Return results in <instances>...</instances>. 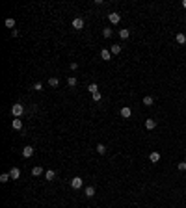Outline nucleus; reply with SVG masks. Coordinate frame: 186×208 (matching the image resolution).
<instances>
[{"label": "nucleus", "instance_id": "bb28decb", "mask_svg": "<svg viewBox=\"0 0 186 208\" xmlns=\"http://www.w3.org/2000/svg\"><path fill=\"white\" fill-rule=\"evenodd\" d=\"M34 89H35V91H43V84H41V82H35V84H34Z\"/></svg>", "mask_w": 186, "mask_h": 208}, {"label": "nucleus", "instance_id": "f3484780", "mask_svg": "<svg viewBox=\"0 0 186 208\" xmlns=\"http://www.w3.org/2000/svg\"><path fill=\"white\" fill-rule=\"evenodd\" d=\"M49 85H52V88H58V85H60V80H58L56 76L49 78Z\"/></svg>", "mask_w": 186, "mask_h": 208}, {"label": "nucleus", "instance_id": "f257e3e1", "mask_svg": "<svg viewBox=\"0 0 186 208\" xmlns=\"http://www.w3.org/2000/svg\"><path fill=\"white\" fill-rule=\"evenodd\" d=\"M22 113H24V106H22V104L17 102V104L11 106V115H13V117H21Z\"/></svg>", "mask_w": 186, "mask_h": 208}, {"label": "nucleus", "instance_id": "7ed1b4c3", "mask_svg": "<svg viewBox=\"0 0 186 208\" xmlns=\"http://www.w3.org/2000/svg\"><path fill=\"white\" fill-rule=\"evenodd\" d=\"M73 28L74 30H82V28H84V19H82V17L73 19Z\"/></svg>", "mask_w": 186, "mask_h": 208}, {"label": "nucleus", "instance_id": "20e7f679", "mask_svg": "<svg viewBox=\"0 0 186 208\" xmlns=\"http://www.w3.org/2000/svg\"><path fill=\"white\" fill-rule=\"evenodd\" d=\"M108 21L112 22V24H117V22L121 21V15H119V13H116V11H114V13H110V15H108Z\"/></svg>", "mask_w": 186, "mask_h": 208}, {"label": "nucleus", "instance_id": "0eeeda50", "mask_svg": "<svg viewBox=\"0 0 186 208\" xmlns=\"http://www.w3.org/2000/svg\"><path fill=\"white\" fill-rule=\"evenodd\" d=\"M101 58L104 61H110V60H112V52H110V50H106V48H102L101 50Z\"/></svg>", "mask_w": 186, "mask_h": 208}, {"label": "nucleus", "instance_id": "412c9836", "mask_svg": "<svg viewBox=\"0 0 186 208\" xmlns=\"http://www.w3.org/2000/svg\"><path fill=\"white\" fill-rule=\"evenodd\" d=\"M153 102H155V100H153V97H149V95L143 97V104L145 106H153Z\"/></svg>", "mask_w": 186, "mask_h": 208}, {"label": "nucleus", "instance_id": "cd10ccee", "mask_svg": "<svg viewBox=\"0 0 186 208\" xmlns=\"http://www.w3.org/2000/svg\"><path fill=\"white\" fill-rule=\"evenodd\" d=\"M179 171H186V162H179Z\"/></svg>", "mask_w": 186, "mask_h": 208}, {"label": "nucleus", "instance_id": "b1692460", "mask_svg": "<svg viewBox=\"0 0 186 208\" xmlns=\"http://www.w3.org/2000/svg\"><path fill=\"white\" fill-rule=\"evenodd\" d=\"M97 152H99V154H104V152H106V147L102 143H99L97 145Z\"/></svg>", "mask_w": 186, "mask_h": 208}, {"label": "nucleus", "instance_id": "f03ea898", "mask_svg": "<svg viewBox=\"0 0 186 208\" xmlns=\"http://www.w3.org/2000/svg\"><path fill=\"white\" fill-rule=\"evenodd\" d=\"M82 184H84V180H82L80 176H74V178H71V188H73V190H80Z\"/></svg>", "mask_w": 186, "mask_h": 208}, {"label": "nucleus", "instance_id": "7c9ffc66", "mask_svg": "<svg viewBox=\"0 0 186 208\" xmlns=\"http://www.w3.org/2000/svg\"><path fill=\"white\" fill-rule=\"evenodd\" d=\"M184 19H186V13H184Z\"/></svg>", "mask_w": 186, "mask_h": 208}, {"label": "nucleus", "instance_id": "6e6552de", "mask_svg": "<svg viewBox=\"0 0 186 208\" xmlns=\"http://www.w3.org/2000/svg\"><path fill=\"white\" fill-rule=\"evenodd\" d=\"M32 154H34V147H30V145H26V147L22 149V156H24V158H30Z\"/></svg>", "mask_w": 186, "mask_h": 208}, {"label": "nucleus", "instance_id": "c756f323", "mask_svg": "<svg viewBox=\"0 0 186 208\" xmlns=\"http://www.w3.org/2000/svg\"><path fill=\"white\" fill-rule=\"evenodd\" d=\"M183 7H186V0H183Z\"/></svg>", "mask_w": 186, "mask_h": 208}, {"label": "nucleus", "instance_id": "f8f14e48", "mask_svg": "<svg viewBox=\"0 0 186 208\" xmlns=\"http://www.w3.org/2000/svg\"><path fill=\"white\" fill-rule=\"evenodd\" d=\"M54 178H56V171H52V169L45 171V180H54Z\"/></svg>", "mask_w": 186, "mask_h": 208}, {"label": "nucleus", "instance_id": "4468645a", "mask_svg": "<svg viewBox=\"0 0 186 208\" xmlns=\"http://www.w3.org/2000/svg\"><path fill=\"white\" fill-rule=\"evenodd\" d=\"M110 52H112L114 56H117V54L121 52V45H112L110 46Z\"/></svg>", "mask_w": 186, "mask_h": 208}, {"label": "nucleus", "instance_id": "6ab92c4d", "mask_svg": "<svg viewBox=\"0 0 186 208\" xmlns=\"http://www.w3.org/2000/svg\"><path fill=\"white\" fill-rule=\"evenodd\" d=\"M67 84H69V88H74V85L78 84V80L74 76H69V78H67Z\"/></svg>", "mask_w": 186, "mask_h": 208}, {"label": "nucleus", "instance_id": "9d476101", "mask_svg": "<svg viewBox=\"0 0 186 208\" xmlns=\"http://www.w3.org/2000/svg\"><path fill=\"white\" fill-rule=\"evenodd\" d=\"M175 41L179 43V45H184V43H186V35H184L183 32H179V34L175 35Z\"/></svg>", "mask_w": 186, "mask_h": 208}, {"label": "nucleus", "instance_id": "2f4dec72", "mask_svg": "<svg viewBox=\"0 0 186 208\" xmlns=\"http://www.w3.org/2000/svg\"><path fill=\"white\" fill-rule=\"evenodd\" d=\"M184 162H186V160H184Z\"/></svg>", "mask_w": 186, "mask_h": 208}, {"label": "nucleus", "instance_id": "ddd939ff", "mask_svg": "<svg viewBox=\"0 0 186 208\" xmlns=\"http://www.w3.org/2000/svg\"><path fill=\"white\" fill-rule=\"evenodd\" d=\"M11 127H13L15 130H21V128H22V121L21 119H13V121H11Z\"/></svg>", "mask_w": 186, "mask_h": 208}, {"label": "nucleus", "instance_id": "aec40b11", "mask_svg": "<svg viewBox=\"0 0 186 208\" xmlns=\"http://www.w3.org/2000/svg\"><path fill=\"white\" fill-rule=\"evenodd\" d=\"M95 195V188L93 186H88L86 188V197H93Z\"/></svg>", "mask_w": 186, "mask_h": 208}, {"label": "nucleus", "instance_id": "39448f33", "mask_svg": "<svg viewBox=\"0 0 186 208\" xmlns=\"http://www.w3.org/2000/svg\"><path fill=\"white\" fill-rule=\"evenodd\" d=\"M130 115H132V110H130L129 106H123V108H121V117H123V119H129Z\"/></svg>", "mask_w": 186, "mask_h": 208}, {"label": "nucleus", "instance_id": "a878e982", "mask_svg": "<svg viewBox=\"0 0 186 208\" xmlns=\"http://www.w3.org/2000/svg\"><path fill=\"white\" fill-rule=\"evenodd\" d=\"M101 99H102V97H101V91L93 93V100H95V102H101Z\"/></svg>", "mask_w": 186, "mask_h": 208}, {"label": "nucleus", "instance_id": "1a4fd4ad", "mask_svg": "<svg viewBox=\"0 0 186 208\" xmlns=\"http://www.w3.org/2000/svg\"><path fill=\"white\" fill-rule=\"evenodd\" d=\"M145 128H147V130L156 128V121H155V119H145Z\"/></svg>", "mask_w": 186, "mask_h": 208}, {"label": "nucleus", "instance_id": "2eb2a0df", "mask_svg": "<svg viewBox=\"0 0 186 208\" xmlns=\"http://www.w3.org/2000/svg\"><path fill=\"white\" fill-rule=\"evenodd\" d=\"M112 34H114V30L110 28V26H106V28H102V35H104L106 39H108V37H112Z\"/></svg>", "mask_w": 186, "mask_h": 208}, {"label": "nucleus", "instance_id": "c85d7f7f", "mask_svg": "<svg viewBox=\"0 0 186 208\" xmlns=\"http://www.w3.org/2000/svg\"><path fill=\"white\" fill-rule=\"evenodd\" d=\"M78 69V63L76 61H71V71H76Z\"/></svg>", "mask_w": 186, "mask_h": 208}, {"label": "nucleus", "instance_id": "5701e85b", "mask_svg": "<svg viewBox=\"0 0 186 208\" xmlns=\"http://www.w3.org/2000/svg\"><path fill=\"white\" fill-rule=\"evenodd\" d=\"M6 26H7V28H11V30H13L15 28V19H6Z\"/></svg>", "mask_w": 186, "mask_h": 208}, {"label": "nucleus", "instance_id": "423d86ee", "mask_svg": "<svg viewBox=\"0 0 186 208\" xmlns=\"http://www.w3.org/2000/svg\"><path fill=\"white\" fill-rule=\"evenodd\" d=\"M9 176H11V180H17L19 176H21V169H19V167H11Z\"/></svg>", "mask_w": 186, "mask_h": 208}, {"label": "nucleus", "instance_id": "dca6fc26", "mask_svg": "<svg viewBox=\"0 0 186 208\" xmlns=\"http://www.w3.org/2000/svg\"><path fill=\"white\" fill-rule=\"evenodd\" d=\"M119 37L121 39H129L130 37V30H126V28L125 30H119Z\"/></svg>", "mask_w": 186, "mask_h": 208}, {"label": "nucleus", "instance_id": "9b49d317", "mask_svg": "<svg viewBox=\"0 0 186 208\" xmlns=\"http://www.w3.org/2000/svg\"><path fill=\"white\" fill-rule=\"evenodd\" d=\"M149 160H151L153 164H156V162H160V152H151V154H149Z\"/></svg>", "mask_w": 186, "mask_h": 208}, {"label": "nucleus", "instance_id": "a211bd4d", "mask_svg": "<svg viewBox=\"0 0 186 208\" xmlns=\"http://www.w3.org/2000/svg\"><path fill=\"white\" fill-rule=\"evenodd\" d=\"M41 173H43V167L41 166H35L34 169H32V175H34V176H39Z\"/></svg>", "mask_w": 186, "mask_h": 208}, {"label": "nucleus", "instance_id": "393cba45", "mask_svg": "<svg viewBox=\"0 0 186 208\" xmlns=\"http://www.w3.org/2000/svg\"><path fill=\"white\" fill-rule=\"evenodd\" d=\"M9 178H11L9 173H2V175H0V182H7Z\"/></svg>", "mask_w": 186, "mask_h": 208}, {"label": "nucleus", "instance_id": "4be33fe9", "mask_svg": "<svg viewBox=\"0 0 186 208\" xmlns=\"http://www.w3.org/2000/svg\"><path fill=\"white\" fill-rule=\"evenodd\" d=\"M88 91L93 95V93H97V91H99V85H97V84H89V85H88Z\"/></svg>", "mask_w": 186, "mask_h": 208}]
</instances>
